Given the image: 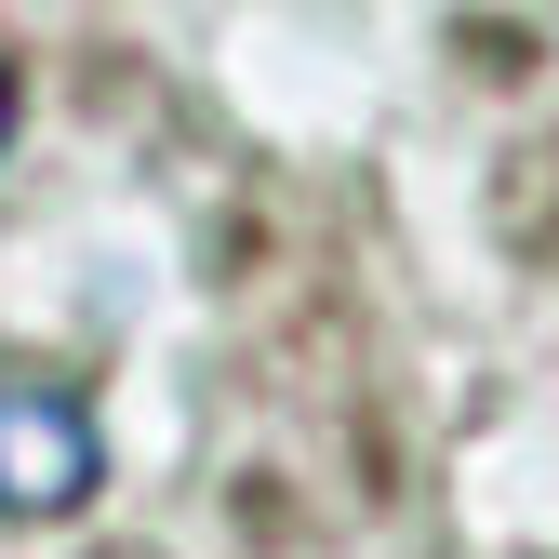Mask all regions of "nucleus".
<instances>
[{
	"label": "nucleus",
	"mask_w": 559,
	"mask_h": 559,
	"mask_svg": "<svg viewBox=\"0 0 559 559\" xmlns=\"http://www.w3.org/2000/svg\"><path fill=\"white\" fill-rule=\"evenodd\" d=\"M94 413L81 386H53V373H0V520H67V507H94Z\"/></svg>",
	"instance_id": "obj_1"
},
{
	"label": "nucleus",
	"mask_w": 559,
	"mask_h": 559,
	"mask_svg": "<svg viewBox=\"0 0 559 559\" xmlns=\"http://www.w3.org/2000/svg\"><path fill=\"white\" fill-rule=\"evenodd\" d=\"M0 147H14V67H0Z\"/></svg>",
	"instance_id": "obj_2"
}]
</instances>
